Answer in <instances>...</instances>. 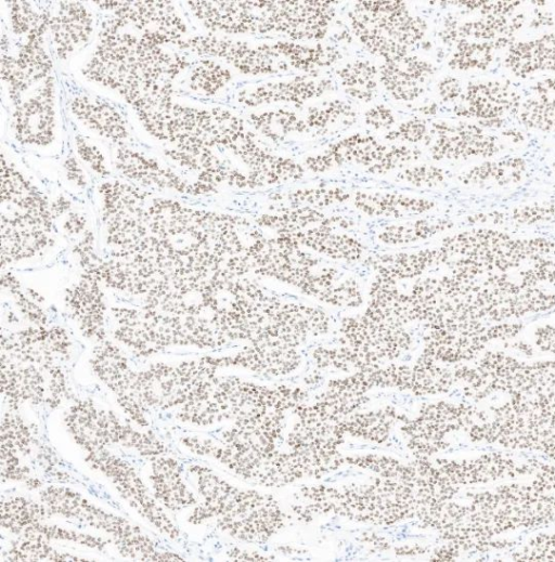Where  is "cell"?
Masks as SVG:
<instances>
[{"instance_id":"6da1fadb","label":"cell","mask_w":555,"mask_h":562,"mask_svg":"<svg viewBox=\"0 0 555 562\" xmlns=\"http://www.w3.org/2000/svg\"><path fill=\"white\" fill-rule=\"evenodd\" d=\"M346 17L359 44L382 62L403 59L428 39V21L405 2H357Z\"/></svg>"},{"instance_id":"7a4b0ae2","label":"cell","mask_w":555,"mask_h":562,"mask_svg":"<svg viewBox=\"0 0 555 562\" xmlns=\"http://www.w3.org/2000/svg\"><path fill=\"white\" fill-rule=\"evenodd\" d=\"M42 500L51 513L76 518L89 526L112 534L115 545L124 557L156 560L158 553L143 532L118 516L102 511L68 489L50 488L42 493Z\"/></svg>"},{"instance_id":"3957f363","label":"cell","mask_w":555,"mask_h":562,"mask_svg":"<svg viewBox=\"0 0 555 562\" xmlns=\"http://www.w3.org/2000/svg\"><path fill=\"white\" fill-rule=\"evenodd\" d=\"M435 162L486 161L502 150L499 139L484 127L466 121L436 120L424 142Z\"/></svg>"},{"instance_id":"277c9868","label":"cell","mask_w":555,"mask_h":562,"mask_svg":"<svg viewBox=\"0 0 555 562\" xmlns=\"http://www.w3.org/2000/svg\"><path fill=\"white\" fill-rule=\"evenodd\" d=\"M337 4L267 2L270 35L304 44L324 43L337 18Z\"/></svg>"},{"instance_id":"5b68a950","label":"cell","mask_w":555,"mask_h":562,"mask_svg":"<svg viewBox=\"0 0 555 562\" xmlns=\"http://www.w3.org/2000/svg\"><path fill=\"white\" fill-rule=\"evenodd\" d=\"M337 85L322 74H295L276 77L241 89L237 100L243 107L260 109L275 104H288L296 109L333 93Z\"/></svg>"},{"instance_id":"8992f818","label":"cell","mask_w":555,"mask_h":562,"mask_svg":"<svg viewBox=\"0 0 555 562\" xmlns=\"http://www.w3.org/2000/svg\"><path fill=\"white\" fill-rule=\"evenodd\" d=\"M522 97L511 85L499 81L472 82L453 109L459 119L476 120L482 127L499 128L508 115H518Z\"/></svg>"},{"instance_id":"52a82bcc","label":"cell","mask_w":555,"mask_h":562,"mask_svg":"<svg viewBox=\"0 0 555 562\" xmlns=\"http://www.w3.org/2000/svg\"><path fill=\"white\" fill-rule=\"evenodd\" d=\"M195 43L205 54L226 60L243 75L283 76L291 70L290 65L275 51L270 42L252 44L240 39L206 37Z\"/></svg>"},{"instance_id":"ba28073f","label":"cell","mask_w":555,"mask_h":562,"mask_svg":"<svg viewBox=\"0 0 555 562\" xmlns=\"http://www.w3.org/2000/svg\"><path fill=\"white\" fill-rule=\"evenodd\" d=\"M87 461L90 465L107 475L123 498L138 513L147 518L152 525L164 534L176 539L179 535L173 522L166 517L162 509L154 502L143 481L138 477L132 466L118 459L105 450L89 453Z\"/></svg>"},{"instance_id":"9c48e42d","label":"cell","mask_w":555,"mask_h":562,"mask_svg":"<svg viewBox=\"0 0 555 562\" xmlns=\"http://www.w3.org/2000/svg\"><path fill=\"white\" fill-rule=\"evenodd\" d=\"M379 73L386 95L397 103L410 104L427 93L437 67L427 58L410 54L398 61L382 62Z\"/></svg>"},{"instance_id":"30bf717a","label":"cell","mask_w":555,"mask_h":562,"mask_svg":"<svg viewBox=\"0 0 555 562\" xmlns=\"http://www.w3.org/2000/svg\"><path fill=\"white\" fill-rule=\"evenodd\" d=\"M93 363L96 373L118 396L125 412L138 424L147 425L144 416L146 405L138 395L136 374L128 368L120 349L108 342L99 346Z\"/></svg>"},{"instance_id":"8fae6325","label":"cell","mask_w":555,"mask_h":562,"mask_svg":"<svg viewBox=\"0 0 555 562\" xmlns=\"http://www.w3.org/2000/svg\"><path fill=\"white\" fill-rule=\"evenodd\" d=\"M339 216H328L324 224L299 232L285 233L306 250L347 264L365 257L366 246L351 234L339 229ZM278 234V233H277Z\"/></svg>"},{"instance_id":"7c38bea8","label":"cell","mask_w":555,"mask_h":562,"mask_svg":"<svg viewBox=\"0 0 555 562\" xmlns=\"http://www.w3.org/2000/svg\"><path fill=\"white\" fill-rule=\"evenodd\" d=\"M354 207L370 218H408L427 215L436 203L430 199L400 192L359 190L352 195Z\"/></svg>"},{"instance_id":"4fadbf2b","label":"cell","mask_w":555,"mask_h":562,"mask_svg":"<svg viewBox=\"0 0 555 562\" xmlns=\"http://www.w3.org/2000/svg\"><path fill=\"white\" fill-rule=\"evenodd\" d=\"M528 165L522 158L510 156L500 160H486L458 176L462 186L479 190L510 189L526 179Z\"/></svg>"},{"instance_id":"5bb4252c","label":"cell","mask_w":555,"mask_h":562,"mask_svg":"<svg viewBox=\"0 0 555 562\" xmlns=\"http://www.w3.org/2000/svg\"><path fill=\"white\" fill-rule=\"evenodd\" d=\"M448 257L441 246L425 248L413 253L377 255L370 258V265L379 272L378 277L397 282L421 277L424 272L447 265Z\"/></svg>"},{"instance_id":"9a60e30c","label":"cell","mask_w":555,"mask_h":562,"mask_svg":"<svg viewBox=\"0 0 555 562\" xmlns=\"http://www.w3.org/2000/svg\"><path fill=\"white\" fill-rule=\"evenodd\" d=\"M270 44L291 70L301 74H321V71L333 68L343 59L342 50L334 44H304L281 38Z\"/></svg>"},{"instance_id":"2e32d148","label":"cell","mask_w":555,"mask_h":562,"mask_svg":"<svg viewBox=\"0 0 555 562\" xmlns=\"http://www.w3.org/2000/svg\"><path fill=\"white\" fill-rule=\"evenodd\" d=\"M389 143L380 141L376 136L354 133L330 143L324 150L333 165L334 171L345 165H357L366 169L381 162Z\"/></svg>"},{"instance_id":"e0dca14e","label":"cell","mask_w":555,"mask_h":562,"mask_svg":"<svg viewBox=\"0 0 555 562\" xmlns=\"http://www.w3.org/2000/svg\"><path fill=\"white\" fill-rule=\"evenodd\" d=\"M249 121L256 134L273 145H283L292 138L312 134L304 116L288 107L254 112Z\"/></svg>"},{"instance_id":"ac0fdd59","label":"cell","mask_w":555,"mask_h":562,"mask_svg":"<svg viewBox=\"0 0 555 562\" xmlns=\"http://www.w3.org/2000/svg\"><path fill=\"white\" fill-rule=\"evenodd\" d=\"M87 273V272H86ZM102 294L98 287V280L87 273L81 283L68 292V303L74 312L77 321L87 337L97 338L98 341L105 337L103 331Z\"/></svg>"},{"instance_id":"d6986e66","label":"cell","mask_w":555,"mask_h":562,"mask_svg":"<svg viewBox=\"0 0 555 562\" xmlns=\"http://www.w3.org/2000/svg\"><path fill=\"white\" fill-rule=\"evenodd\" d=\"M339 84L351 100L370 104L380 93V73L376 63L367 58H355L337 70Z\"/></svg>"},{"instance_id":"ffe728a7","label":"cell","mask_w":555,"mask_h":562,"mask_svg":"<svg viewBox=\"0 0 555 562\" xmlns=\"http://www.w3.org/2000/svg\"><path fill=\"white\" fill-rule=\"evenodd\" d=\"M454 227L453 221L444 218L407 219L379 229L377 240L385 246H407L433 239Z\"/></svg>"},{"instance_id":"44dd1931","label":"cell","mask_w":555,"mask_h":562,"mask_svg":"<svg viewBox=\"0 0 555 562\" xmlns=\"http://www.w3.org/2000/svg\"><path fill=\"white\" fill-rule=\"evenodd\" d=\"M151 479L156 498L171 511H180L197 503L186 488L180 467L174 460L158 457L153 463Z\"/></svg>"},{"instance_id":"7402d4cb","label":"cell","mask_w":555,"mask_h":562,"mask_svg":"<svg viewBox=\"0 0 555 562\" xmlns=\"http://www.w3.org/2000/svg\"><path fill=\"white\" fill-rule=\"evenodd\" d=\"M304 119L311 133L326 136L353 127L358 113L350 101L334 98L308 107Z\"/></svg>"},{"instance_id":"603a6c76","label":"cell","mask_w":555,"mask_h":562,"mask_svg":"<svg viewBox=\"0 0 555 562\" xmlns=\"http://www.w3.org/2000/svg\"><path fill=\"white\" fill-rule=\"evenodd\" d=\"M327 217L318 209L280 207L275 212L262 215L256 224L277 233H292L318 227L324 224Z\"/></svg>"},{"instance_id":"cb8c5ba5","label":"cell","mask_w":555,"mask_h":562,"mask_svg":"<svg viewBox=\"0 0 555 562\" xmlns=\"http://www.w3.org/2000/svg\"><path fill=\"white\" fill-rule=\"evenodd\" d=\"M54 114L48 101L44 100V93L36 99H31L20 109L17 117L19 135L28 142L44 143L53 135Z\"/></svg>"},{"instance_id":"d4e9b609","label":"cell","mask_w":555,"mask_h":562,"mask_svg":"<svg viewBox=\"0 0 555 562\" xmlns=\"http://www.w3.org/2000/svg\"><path fill=\"white\" fill-rule=\"evenodd\" d=\"M501 43L473 42L460 39L449 55L447 65L455 72L487 70L494 62L495 52L503 49Z\"/></svg>"},{"instance_id":"484cf974","label":"cell","mask_w":555,"mask_h":562,"mask_svg":"<svg viewBox=\"0 0 555 562\" xmlns=\"http://www.w3.org/2000/svg\"><path fill=\"white\" fill-rule=\"evenodd\" d=\"M352 200V194L344 188L334 186L307 187L273 196V201L287 203V207L327 208Z\"/></svg>"},{"instance_id":"4316f807","label":"cell","mask_w":555,"mask_h":562,"mask_svg":"<svg viewBox=\"0 0 555 562\" xmlns=\"http://www.w3.org/2000/svg\"><path fill=\"white\" fill-rule=\"evenodd\" d=\"M68 15L60 16L54 22V31L58 49L72 51L75 45L85 42L89 36L90 21L82 6L70 4L67 6Z\"/></svg>"},{"instance_id":"83f0119b","label":"cell","mask_w":555,"mask_h":562,"mask_svg":"<svg viewBox=\"0 0 555 562\" xmlns=\"http://www.w3.org/2000/svg\"><path fill=\"white\" fill-rule=\"evenodd\" d=\"M522 125L537 132L555 134V99L537 95L522 101L518 115Z\"/></svg>"},{"instance_id":"f1b7e54d","label":"cell","mask_w":555,"mask_h":562,"mask_svg":"<svg viewBox=\"0 0 555 562\" xmlns=\"http://www.w3.org/2000/svg\"><path fill=\"white\" fill-rule=\"evenodd\" d=\"M47 514V508L35 502L22 498L3 501L2 526L17 534H21L30 526L42 522Z\"/></svg>"},{"instance_id":"f546056e","label":"cell","mask_w":555,"mask_h":562,"mask_svg":"<svg viewBox=\"0 0 555 562\" xmlns=\"http://www.w3.org/2000/svg\"><path fill=\"white\" fill-rule=\"evenodd\" d=\"M77 115L83 116L81 119L102 134L112 139H124L126 132L120 116L111 108L105 106L98 107L96 104H87L83 107L81 103H77V108L74 109Z\"/></svg>"},{"instance_id":"4dcf8cb0","label":"cell","mask_w":555,"mask_h":562,"mask_svg":"<svg viewBox=\"0 0 555 562\" xmlns=\"http://www.w3.org/2000/svg\"><path fill=\"white\" fill-rule=\"evenodd\" d=\"M422 158V151L418 147L391 143L383 159L368 172L371 175L383 176L417 164Z\"/></svg>"},{"instance_id":"1f68e13d","label":"cell","mask_w":555,"mask_h":562,"mask_svg":"<svg viewBox=\"0 0 555 562\" xmlns=\"http://www.w3.org/2000/svg\"><path fill=\"white\" fill-rule=\"evenodd\" d=\"M448 176L444 168L433 164H413L398 172L396 180L412 188L433 189L445 184Z\"/></svg>"},{"instance_id":"d6a6232c","label":"cell","mask_w":555,"mask_h":562,"mask_svg":"<svg viewBox=\"0 0 555 562\" xmlns=\"http://www.w3.org/2000/svg\"><path fill=\"white\" fill-rule=\"evenodd\" d=\"M430 133V123L424 117L415 115L397 124L391 132L385 134L384 139L392 143L417 147L424 145Z\"/></svg>"},{"instance_id":"836d02e7","label":"cell","mask_w":555,"mask_h":562,"mask_svg":"<svg viewBox=\"0 0 555 562\" xmlns=\"http://www.w3.org/2000/svg\"><path fill=\"white\" fill-rule=\"evenodd\" d=\"M232 80L231 72L212 61H204L192 76V88L203 90L205 94L214 95Z\"/></svg>"},{"instance_id":"e575fe53","label":"cell","mask_w":555,"mask_h":562,"mask_svg":"<svg viewBox=\"0 0 555 562\" xmlns=\"http://www.w3.org/2000/svg\"><path fill=\"white\" fill-rule=\"evenodd\" d=\"M10 560L15 561H77L82 560L71 555L59 554L51 548L46 541L30 540L23 541L12 547L10 551Z\"/></svg>"},{"instance_id":"d590c367","label":"cell","mask_w":555,"mask_h":562,"mask_svg":"<svg viewBox=\"0 0 555 562\" xmlns=\"http://www.w3.org/2000/svg\"><path fill=\"white\" fill-rule=\"evenodd\" d=\"M363 119L369 129L384 135L391 132L398 124L395 111L385 103L373 104L365 111Z\"/></svg>"},{"instance_id":"8d00e7d4","label":"cell","mask_w":555,"mask_h":562,"mask_svg":"<svg viewBox=\"0 0 555 562\" xmlns=\"http://www.w3.org/2000/svg\"><path fill=\"white\" fill-rule=\"evenodd\" d=\"M538 284L555 291V258L539 257L527 265Z\"/></svg>"},{"instance_id":"74e56055","label":"cell","mask_w":555,"mask_h":562,"mask_svg":"<svg viewBox=\"0 0 555 562\" xmlns=\"http://www.w3.org/2000/svg\"><path fill=\"white\" fill-rule=\"evenodd\" d=\"M438 98L443 103H458L463 95L464 88L455 75H445L436 85Z\"/></svg>"},{"instance_id":"f35d334b","label":"cell","mask_w":555,"mask_h":562,"mask_svg":"<svg viewBox=\"0 0 555 562\" xmlns=\"http://www.w3.org/2000/svg\"><path fill=\"white\" fill-rule=\"evenodd\" d=\"M534 343L541 352L555 355V326L550 323L537 325L534 331Z\"/></svg>"},{"instance_id":"ab89813d","label":"cell","mask_w":555,"mask_h":562,"mask_svg":"<svg viewBox=\"0 0 555 562\" xmlns=\"http://www.w3.org/2000/svg\"><path fill=\"white\" fill-rule=\"evenodd\" d=\"M77 146H79V153L82 158L94 168V171L102 175L108 174L105 159L102 158L101 153L95 147L87 145L82 140L77 142Z\"/></svg>"},{"instance_id":"60d3db41","label":"cell","mask_w":555,"mask_h":562,"mask_svg":"<svg viewBox=\"0 0 555 562\" xmlns=\"http://www.w3.org/2000/svg\"><path fill=\"white\" fill-rule=\"evenodd\" d=\"M555 20L552 16L551 12L544 11V10H536L534 18L531 22L532 29H540V28H550V26L554 25Z\"/></svg>"},{"instance_id":"b9f144b4","label":"cell","mask_w":555,"mask_h":562,"mask_svg":"<svg viewBox=\"0 0 555 562\" xmlns=\"http://www.w3.org/2000/svg\"><path fill=\"white\" fill-rule=\"evenodd\" d=\"M67 172L69 175V179L76 182L77 185L85 186L84 176L81 172L79 165L75 162V160L71 159L67 162Z\"/></svg>"},{"instance_id":"7bdbcfd3","label":"cell","mask_w":555,"mask_h":562,"mask_svg":"<svg viewBox=\"0 0 555 562\" xmlns=\"http://www.w3.org/2000/svg\"><path fill=\"white\" fill-rule=\"evenodd\" d=\"M417 112L419 116L424 117V119L436 116L438 112H440V104L435 101L424 103L417 109Z\"/></svg>"},{"instance_id":"ee69618b","label":"cell","mask_w":555,"mask_h":562,"mask_svg":"<svg viewBox=\"0 0 555 562\" xmlns=\"http://www.w3.org/2000/svg\"><path fill=\"white\" fill-rule=\"evenodd\" d=\"M534 89L537 95H550V93H555V78L550 77L545 81L537 83Z\"/></svg>"},{"instance_id":"f6af8a7d","label":"cell","mask_w":555,"mask_h":562,"mask_svg":"<svg viewBox=\"0 0 555 562\" xmlns=\"http://www.w3.org/2000/svg\"><path fill=\"white\" fill-rule=\"evenodd\" d=\"M85 221L84 219L79 216V215H72V217L67 221L66 224V229L70 232V233H77L80 232V230L84 227Z\"/></svg>"},{"instance_id":"bcb514c9","label":"cell","mask_w":555,"mask_h":562,"mask_svg":"<svg viewBox=\"0 0 555 562\" xmlns=\"http://www.w3.org/2000/svg\"><path fill=\"white\" fill-rule=\"evenodd\" d=\"M503 136L509 138L511 141L515 143H520L525 141L524 135L516 129H508L506 132L502 133Z\"/></svg>"},{"instance_id":"7dc6e473","label":"cell","mask_w":555,"mask_h":562,"mask_svg":"<svg viewBox=\"0 0 555 562\" xmlns=\"http://www.w3.org/2000/svg\"><path fill=\"white\" fill-rule=\"evenodd\" d=\"M553 171L555 173V162L553 163Z\"/></svg>"}]
</instances>
